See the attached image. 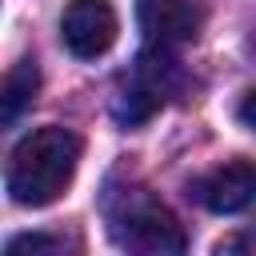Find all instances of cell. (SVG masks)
Returning a JSON list of instances; mask_svg holds the SVG:
<instances>
[{
    "label": "cell",
    "mask_w": 256,
    "mask_h": 256,
    "mask_svg": "<svg viewBox=\"0 0 256 256\" xmlns=\"http://www.w3.org/2000/svg\"><path fill=\"white\" fill-rule=\"evenodd\" d=\"M136 20L148 48H164V52L196 40L200 32V8L192 0H136Z\"/></svg>",
    "instance_id": "6"
},
{
    "label": "cell",
    "mask_w": 256,
    "mask_h": 256,
    "mask_svg": "<svg viewBox=\"0 0 256 256\" xmlns=\"http://www.w3.org/2000/svg\"><path fill=\"white\" fill-rule=\"evenodd\" d=\"M104 220H108V236L128 256H184L188 252V236L176 212L140 184L108 188Z\"/></svg>",
    "instance_id": "2"
},
{
    "label": "cell",
    "mask_w": 256,
    "mask_h": 256,
    "mask_svg": "<svg viewBox=\"0 0 256 256\" xmlns=\"http://www.w3.org/2000/svg\"><path fill=\"white\" fill-rule=\"evenodd\" d=\"M188 196L196 204H204L208 212H240L256 200V164L252 160H228V164H216L208 168L204 176H196L188 184Z\"/></svg>",
    "instance_id": "5"
},
{
    "label": "cell",
    "mask_w": 256,
    "mask_h": 256,
    "mask_svg": "<svg viewBox=\"0 0 256 256\" xmlns=\"http://www.w3.org/2000/svg\"><path fill=\"white\" fill-rule=\"evenodd\" d=\"M76 164H80V136L72 128L60 124L36 128L8 156V172H4L8 196L24 208H44L72 184Z\"/></svg>",
    "instance_id": "1"
},
{
    "label": "cell",
    "mask_w": 256,
    "mask_h": 256,
    "mask_svg": "<svg viewBox=\"0 0 256 256\" xmlns=\"http://www.w3.org/2000/svg\"><path fill=\"white\" fill-rule=\"evenodd\" d=\"M216 256H248V236H228L216 244Z\"/></svg>",
    "instance_id": "10"
},
{
    "label": "cell",
    "mask_w": 256,
    "mask_h": 256,
    "mask_svg": "<svg viewBox=\"0 0 256 256\" xmlns=\"http://www.w3.org/2000/svg\"><path fill=\"white\" fill-rule=\"evenodd\" d=\"M184 84V72L180 64L164 52V48H144L128 72L116 80V92H112V116L128 128L152 120Z\"/></svg>",
    "instance_id": "3"
},
{
    "label": "cell",
    "mask_w": 256,
    "mask_h": 256,
    "mask_svg": "<svg viewBox=\"0 0 256 256\" xmlns=\"http://www.w3.org/2000/svg\"><path fill=\"white\" fill-rule=\"evenodd\" d=\"M116 32H120V20L108 0H68L60 16V40L80 60L104 56L116 44Z\"/></svg>",
    "instance_id": "4"
},
{
    "label": "cell",
    "mask_w": 256,
    "mask_h": 256,
    "mask_svg": "<svg viewBox=\"0 0 256 256\" xmlns=\"http://www.w3.org/2000/svg\"><path fill=\"white\" fill-rule=\"evenodd\" d=\"M236 116H240V124L256 128V88H248V92H244V100L236 104Z\"/></svg>",
    "instance_id": "9"
},
{
    "label": "cell",
    "mask_w": 256,
    "mask_h": 256,
    "mask_svg": "<svg viewBox=\"0 0 256 256\" xmlns=\"http://www.w3.org/2000/svg\"><path fill=\"white\" fill-rule=\"evenodd\" d=\"M36 88H40V68L32 60L12 64V72L4 76V92H0V120L4 124H16L20 112L36 100Z\"/></svg>",
    "instance_id": "7"
},
{
    "label": "cell",
    "mask_w": 256,
    "mask_h": 256,
    "mask_svg": "<svg viewBox=\"0 0 256 256\" xmlns=\"http://www.w3.org/2000/svg\"><path fill=\"white\" fill-rule=\"evenodd\" d=\"M4 256H72V240L60 232H20L8 240Z\"/></svg>",
    "instance_id": "8"
}]
</instances>
